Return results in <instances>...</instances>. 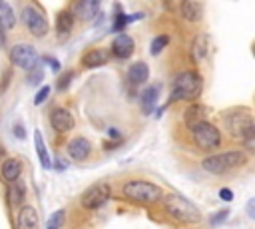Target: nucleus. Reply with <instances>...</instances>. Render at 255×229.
Segmentation results:
<instances>
[{
  "mask_svg": "<svg viewBox=\"0 0 255 229\" xmlns=\"http://www.w3.org/2000/svg\"><path fill=\"white\" fill-rule=\"evenodd\" d=\"M223 123L227 127V131L235 137L241 139V143L253 151L255 149V123H253V115L249 112V108H231L227 112H223Z\"/></svg>",
  "mask_w": 255,
  "mask_h": 229,
  "instance_id": "obj_1",
  "label": "nucleus"
},
{
  "mask_svg": "<svg viewBox=\"0 0 255 229\" xmlns=\"http://www.w3.org/2000/svg\"><path fill=\"white\" fill-rule=\"evenodd\" d=\"M201 90L203 78L195 70H183L171 82V102H195Z\"/></svg>",
  "mask_w": 255,
  "mask_h": 229,
  "instance_id": "obj_2",
  "label": "nucleus"
},
{
  "mask_svg": "<svg viewBox=\"0 0 255 229\" xmlns=\"http://www.w3.org/2000/svg\"><path fill=\"white\" fill-rule=\"evenodd\" d=\"M163 201V209L169 217H173L179 223L185 225H193L201 221V211L195 207V203H191L189 199H185L179 193H167L161 197Z\"/></svg>",
  "mask_w": 255,
  "mask_h": 229,
  "instance_id": "obj_3",
  "label": "nucleus"
},
{
  "mask_svg": "<svg viewBox=\"0 0 255 229\" xmlns=\"http://www.w3.org/2000/svg\"><path fill=\"white\" fill-rule=\"evenodd\" d=\"M247 163V155L241 149H233V151H223V153H215V155H207L205 159H201V167L207 173L213 175H223L229 173L241 165Z\"/></svg>",
  "mask_w": 255,
  "mask_h": 229,
  "instance_id": "obj_4",
  "label": "nucleus"
},
{
  "mask_svg": "<svg viewBox=\"0 0 255 229\" xmlns=\"http://www.w3.org/2000/svg\"><path fill=\"white\" fill-rule=\"evenodd\" d=\"M122 193L124 197H128L129 201H135V203H143V205H151V203H157L161 197H163V189L151 181H145V179H133V181H128L124 187H122Z\"/></svg>",
  "mask_w": 255,
  "mask_h": 229,
  "instance_id": "obj_5",
  "label": "nucleus"
},
{
  "mask_svg": "<svg viewBox=\"0 0 255 229\" xmlns=\"http://www.w3.org/2000/svg\"><path fill=\"white\" fill-rule=\"evenodd\" d=\"M20 18H22L26 30L36 38H44L48 34V30H50V24H48L44 12L34 4H26L22 8V12H20Z\"/></svg>",
  "mask_w": 255,
  "mask_h": 229,
  "instance_id": "obj_6",
  "label": "nucleus"
},
{
  "mask_svg": "<svg viewBox=\"0 0 255 229\" xmlns=\"http://www.w3.org/2000/svg\"><path fill=\"white\" fill-rule=\"evenodd\" d=\"M191 135H193V141L199 149L213 151L221 145V131L209 121H203L195 129H191Z\"/></svg>",
  "mask_w": 255,
  "mask_h": 229,
  "instance_id": "obj_7",
  "label": "nucleus"
},
{
  "mask_svg": "<svg viewBox=\"0 0 255 229\" xmlns=\"http://www.w3.org/2000/svg\"><path fill=\"white\" fill-rule=\"evenodd\" d=\"M8 58H10V62L14 66H18V68H22L26 72H30L40 60L36 48L30 46V44H14L10 48V52H8Z\"/></svg>",
  "mask_w": 255,
  "mask_h": 229,
  "instance_id": "obj_8",
  "label": "nucleus"
},
{
  "mask_svg": "<svg viewBox=\"0 0 255 229\" xmlns=\"http://www.w3.org/2000/svg\"><path fill=\"white\" fill-rule=\"evenodd\" d=\"M110 195H112V187L106 181H98V183L90 185L84 191V195H82V207L84 209H90V211L100 209L110 199Z\"/></svg>",
  "mask_w": 255,
  "mask_h": 229,
  "instance_id": "obj_9",
  "label": "nucleus"
},
{
  "mask_svg": "<svg viewBox=\"0 0 255 229\" xmlns=\"http://www.w3.org/2000/svg\"><path fill=\"white\" fill-rule=\"evenodd\" d=\"M133 48H135L133 38H131L129 34H124V32H122V34H118V36L114 38L110 56H114V58H118V60H128V58L133 54Z\"/></svg>",
  "mask_w": 255,
  "mask_h": 229,
  "instance_id": "obj_10",
  "label": "nucleus"
},
{
  "mask_svg": "<svg viewBox=\"0 0 255 229\" xmlns=\"http://www.w3.org/2000/svg\"><path fill=\"white\" fill-rule=\"evenodd\" d=\"M50 123L58 133H64V131H70L76 121H74V115L66 108H54L50 114Z\"/></svg>",
  "mask_w": 255,
  "mask_h": 229,
  "instance_id": "obj_11",
  "label": "nucleus"
},
{
  "mask_svg": "<svg viewBox=\"0 0 255 229\" xmlns=\"http://www.w3.org/2000/svg\"><path fill=\"white\" fill-rule=\"evenodd\" d=\"M159 92H161V86L159 84H151V86H147V88L141 90V94H139V106H141L143 115H149L153 112V108H155V104L159 100Z\"/></svg>",
  "mask_w": 255,
  "mask_h": 229,
  "instance_id": "obj_12",
  "label": "nucleus"
},
{
  "mask_svg": "<svg viewBox=\"0 0 255 229\" xmlns=\"http://www.w3.org/2000/svg\"><path fill=\"white\" fill-rule=\"evenodd\" d=\"M18 229H40V217L34 205L24 203L18 213Z\"/></svg>",
  "mask_w": 255,
  "mask_h": 229,
  "instance_id": "obj_13",
  "label": "nucleus"
},
{
  "mask_svg": "<svg viewBox=\"0 0 255 229\" xmlns=\"http://www.w3.org/2000/svg\"><path fill=\"white\" fill-rule=\"evenodd\" d=\"M183 121L189 129H195L199 123L207 121V108L201 104H191L185 112H183Z\"/></svg>",
  "mask_w": 255,
  "mask_h": 229,
  "instance_id": "obj_14",
  "label": "nucleus"
},
{
  "mask_svg": "<svg viewBox=\"0 0 255 229\" xmlns=\"http://www.w3.org/2000/svg\"><path fill=\"white\" fill-rule=\"evenodd\" d=\"M108 60H110V50H106V48H92L90 52H86L82 56V66L92 70V68H100V66L108 64Z\"/></svg>",
  "mask_w": 255,
  "mask_h": 229,
  "instance_id": "obj_15",
  "label": "nucleus"
},
{
  "mask_svg": "<svg viewBox=\"0 0 255 229\" xmlns=\"http://www.w3.org/2000/svg\"><path fill=\"white\" fill-rule=\"evenodd\" d=\"M68 155L74 159V161H84L90 153H92V143L86 139V137H74L70 143H68Z\"/></svg>",
  "mask_w": 255,
  "mask_h": 229,
  "instance_id": "obj_16",
  "label": "nucleus"
},
{
  "mask_svg": "<svg viewBox=\"0 0 255 229\" xmlns=\"http://www.w3.org/2000/svg\"><path fill=\"white\" fill-rule=\"evenodd\" d=\"M128 80L131 86H143L149 80V66L145 62H133L128 68Z\"/></svg>",
  "mask_w": 255,
  "mask_h": 229,
  "instance_id": "obj_17",
  "label": "nucleus"
},
{
  "mask_svg": "<svg viewBox=\"0 0 255 229\" xmlns=\"http://www.w3.org/2000/svg\"><path fill=\"white\" fill-rule=\"evenodd\" d=\"M179 14L187 22H199L203 18V4L195 0H185L179 4Z\"/></svg>",
  "mask_w": 255,
  "mask_h": 229,
  "instance_id": "obj_18",
  "label": "nucleus"
},
{
  "mask_svg": "<svg viewBox=\"0 0 255 229\" xmlns=\"http://www.w3.org/2000/svg\"><path fill=\"white\" fill-rule=\"evenodd\" d=\"M20 175H22V163H20V159L8 157L2 163V179L12 185V183H16L20 179Z\"/></svg>",
  "mask_w": 255,
  "mask_h": 229,
  "instance_id": "obj_19",
  "label": "nucleus"
},
{
  "mask_svg": "<svg viewBox=\"0 0 255 229\" xmlns=\"http://www.w3.org/2000/svg\"><path fill=\"white\" fill-rule=\"evenodd\" d=\"M207 52H209V36L205 32H199L191 42V56L195 62H201L207 58Z\"/></svg>",
  "mask_w": 255,
  "mask_h": 229,
  "instance_id": "obj_20",
  "label": "nucleus"
},
{
  "mask_svg": "<svg viewBox=\"0 0 255 229\" xmlns=\"http://www.w3.org/2000/svg\"><path fill=\"white\" fill-rule=\"evenodd\" d=\"M100 10V2L98 0H84V2H78L74 6V16L82 18V20H92Z\"/></svg>",
  "mask_w": 255,
  "mask_h": 229,
  "instance_id": "obj_21",
  "label": "nucleus"
},
{
  "mask_svg": "<svg viewBox=\"0 0 255 229\" xmlns=\"http://www.w3.org/2000/svg\"><path fill=\"white\" fill-rule=\"evenodd\" d=\"M14 26H16V14L12 6L0 0V30H12Z\"/></svg>",
  "mask_w": 255,
  "mask_h": 229,
  "instance_id": "obj_22",
  "label": "nucleus"
},
{
  "mask_svg": "<svg viewBox=\"0 0 255 229\" xmlns=\"http://www.w3.org/2000/svg\"><path fill=\"white\" fill-rule=\"evenodd\" d=\"M34 145H36V153H38V159H40L42 167H44V169H50L52 161H50V155H48V149H46L44 137H42V133H40L38 129L34 131Z\"/></svg>",
  "mask_w": 255,
  "mask_h": 229,
  "instance_id": "obj_23",
  "label": "nucleus"
},
{
  "mask_svg": "<svg viewBox=\"0 0 255 229\" xmlns=\"http://www.w3.org/2000/svg\"><path fill=\"white\" fill-rule=\"evenodd\" d=\"M72 28H74V14H72L70 10L60 12V14L56 16V30H58V34H60V36L70 34Z\"/></svg>",
  "mask_w": 255,
  "mask_h": 229,
  "instance_id": "obj_24",
  "label": "nucleus"
},
{
  "mask_svg": "<svg viewBox=\"0 0 255 229\" xmlns=\"http://www.w3.org/2000/svg\"><path fill=\"white\" fill-rule=\"evenodd\" d=\"M167 44H169V36H167V34H159V36H155V38L151 40V44H149V54H151V56H157Z\"/></svg>",
  "mask_w": 255,
  "mask_h": 229,
  "instance_id": "obj_25",
  "label": "nucleus"
},
{
  "mask_svg": "<svg viewBox=\"0 0 255 229\" xmlns=\"http://www.w3.org/2000/svg\"><path fill=\"white\" fill-rule=\"evenodd\" d=\"M64 221H66V211H64V209H58V211H54V213L48 217L46 229H62Z\"/></svg>",
  "mask_w": 255,
  "mask_h": 229,
  "instance_id": "obj_26",
  "label": "nucleus"
},
{
  "mask_svg": "<svg viewBox=\"0 0 255 229\" xmlns=\"http://www.w3.org/2000/svg\"><path fill=\"white\" fill-rule=\"evenodd\" d=\"M10 191H12V193H10V195H12V201L20 205V203H22V199H24V193H26V191H24V185H22V181L18 179L16 183H12Z\"/></svg>",
  "mask_w": 255,
  "mask_h": 229,
  "instance_id": "obj_27",
  "label": "nucleus"
},
{
  "mask_svg": "<svg viewBox=\"0 0 255 229\" xmlns=\"http://www.w3.org/2000/svg\"><path fill=\"white\" fill-rule=\"evenodd\" d=\"M42 80H44V72H42L40 64H36V66L28 72V82H30V84H40Z\"/></svg>",
  "mask_w": 255,
  "mask_h": 229,
  "instance_id": "obj_28",
  "label": "nucleus"
},
{
  "mask_svg": "<svg viewBox=\"0 0 255 229\" xmlns=\"http://www.w3.org/2000/svg\"><path fill=\"white\" fill-rule=\"evenodd\" d=\"M227 217H229V209H221V211H217V213H213V215H211L209 223H211V227H217V225H221Z\"/></svg>",
  "mask_w": 255,
  "mask_h": 229,
  "instance_id": "obj_29",
  "label": "nucleus"
},
{
  "mask_svg": "<svg viewBox=\"0 0 255 229\" xmlns=\"http://www.w3.org/2000/svg\"><path fill=\"white\" fill-rule=\"evenodd\" d=\"M72 78H74V70H68L60 80H58V84H56V88H58V92H64L68 86H70V82H72Z\"/></svg>",
  "mask_w": 255,
  "mask_h": 229,
  "instance_id": "obj_30",
  "label": "nucleus"
},
{
  "mask_svg": "<svg viewBox=\"0 0 255 229\" xmlns=\"http://www.w3.org/2000/svg\"><path fill=\"white\" fill-rule=\"evenodd\" d=\"M48 96H50V86H42V88L38 90V94L34 96V104H36V106L44 104V102L48 100Z\"/></svg>",
  "mask_w": 255,
  "mask_h": 229,
  "instance_id": "obj_31",
  "label": "nucleus"
},
{
  "mask_svg": "<svg viewBox=\"0 0 255 229\" xmlns=\"http://www.w3.org/2000/svg\"><path fill=\"white\" fill-rule=\"evenodd\" d=\"M42 62L50 64V68H52L54 72H60V62H58L54 56H42Z\"/></svg>",
  "mask_w": 255,
  "mask_h": 229,
  "instance_id": "obj_32",
  "label": "nucleus"
},
{
  "mask_svg": "<svg viewBox=\"0 0 255 229\" xmlns=\"http://www.w3.org/2000/svg\"><path fill=\"white\" fill-rule=\"evenodd\" d=\"M219 199H223V201H233V193H231V189H227V187L219 189Z\"/></svg>",
  "mask_w": 255,
  "mask_h": 229,
  "instance_id": "obj_33",
  "label": "nucleus"
},
{
  "mask_svg": "<svg viewBox=\"0 0 255 229\" xmlns=\"http://www.w3.org/2000/svg\"><path fill=\"white\" fill-rule=\"evenodd\" d=\"M14 135H16L18 139H24V137H26V131H24L22 123H16V125H14Z\"/></svg>",
  "mask_w": 255,
  "mask_h": 229,
  "instance_id": "obj_34",
  "label": "nucleus"
},
{
  "mask_svg": "<svg viewBox=\"0 0 255 229\" xmlns=\"http://www.w3.org/2000/svg\"><path fill=\"white\" fill-rule=\"evenodd\" d=\"M247 215L253 219L255 217V199H249L247 201Z\"/></svg>",
  "mask_w": 255,
  "mask_h": 229,
  "instance_id": "obj_35",
  "label": "nucleus"
},
{
  "mask_svg": "<svg viewBox=\"0 0 255 229\" xmlns=\"http://www.w3.org/2000/svg\"><path fill=\"white\" fill-rule=\"evenodd\" d=\"M108 133H110V135H112V137H120V131H116V129H110V131H108Z\"/></svg>",
  "mask_w": 255,
  "mask_h": 229,
  "instance_id": "obj_36",
  "label": "nucleus"
}]
</instances>
